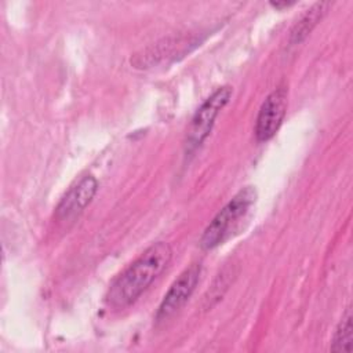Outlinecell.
Returning a JSON list of instances; mask_svg holds the SVG:
<instances>
[{"mask_svg":"<svg viewBox=\"0 0 353 353\" xmlns=\"http://www.w3.org/2000/svg\"><path fill=\"white\" fill-rule=\"evenodd\" d=\"M98 189V182L92 175L83 176L76 185H73L66 194L61 199L55 214L58 221L72 222L74 221L84 208L91 203Z\"/></svg>","mask_w":353,"mask_h":353,"instance_id":"6","label":"cell"},{"mask_svg":"<svg viewBox=\"0 0 353 353\" xmlns=\"http://www.w3.org/2000/svg\"><path fill=\"white\" fill-rule=\"evenodd\" d=\"M200 263H193L179 274V277L172 283V285L164 295L156 313V321H164L170 319L183 306V303L194 291L200 279Z\"/></svg>","mask_w":353,"mask_h":353,"instance_id":"5","label":"cell"},{"mask_svg":"<svg viewBox=\"0 0 353 353\" xmlns=\"http://www.w3.org/2000/svg\"><path fill=\"white\" fill-rule=\"evenodd\" d=\"M230 276H232V272L223 270V272L215 279L214 284H212L211 288L208 290V294L204 296V301L207 302V305H205L207 309L211 307L215 302H218V301L222 298V295H221V292H219V287H221V290L225 292V291L228 290V285L230 284Z\"/></svg>","mask_w":353,"mask_h":353,"instance_id":"10","label":"cell"},{"mask_svg":"<svg viewBox=\"0 0 353 353\" xmlns=\"http://www.w3.org/2000/svg\"><path fill=\"white\" fill-rule=\"evenodd\" d=\"M172 258L168 243L157 241L148 247L117 279L112 283L106 302L123 309L135 302L141 294L165 270Z\"/></svg>","mask_w":353,"mask_h":353,"instance_id":"1","label":"cell"},{"mask_svg":"<svg viewBox=\"0 0 353 353\" xmlns=\"http://www.w3.org/2000/svg\"><path fill=\"white\" fill-rule=\"evenodd\" d=\"M353 316L350 306L345 310L339 324L335 328L332 341H331V350L332 352H346L350 353L353 350Z\"/></svg>","mask_w":353,"mask_h":353,"instance_id":"9","label":"cell"},{"mask_svg":"<svg viewBox=\"0 0 353 353\" xmlns=\"http://www.w3.org/2000/svg\"><path fill=\"white\" fill-rule=\"evenodd\" d=\"M328 7H330L328 1H320V3H314L309 10H306L291 28L290 39H288L290 44L294 46L303 41L307 37V34L313 30V28L325 15V12L328 11Z\"/></svg>","mask_w":353,"mask_h":353,"instance_id":"8","label":"cell"},{"mask_svg":"<svg viewBox=\"0 0 353 353\" xmlns=\"http://www.w3.org/2000/svg\"><path fill=\"white\" fill-rule=\"evenodd\" d=\"M256 190L252 186H245L239 190L232 200L214 216V219L204 229L200 245L203 250H211L219 245L229 234L232 226L241 218L247 210L255 203Z\"/></svg>","mask_w":353,"mask_h":353,"instance_id":"2","label":"cell"},{"mask_svg":"<svg viewBox=\"0 0 353 353\" xmlns=\"http://www.w3.org/2000/svg\"><path fill=\"white\" fill-rule=\"evenodd\" d=\"M188 41H183L182 39L176 37H168L157 41L156 44H152L142 50L141 52H137L131 58V65L138 69H146L152 68L163 61H165L168 57H174L175 52L178 54V50L182 48Z\"/></svg>","mask_w":353,"mask_h":353,"instance_id":"7","label":"cell"},{"mask_svg":"<svg viewBox=\"0 0 353 353\" xmlns=\"http://www.w3.org/2000/svg\"><path fill=\"white\" fill-rule=\"evenodd\" d=\"M287 112V87L274 88L262 102L256 123L255 137L259 142L269 141L280 128Z\"/></svg>","mask_w":353,"mask_h":353,"instance_id":"4","label":"cell"},{"mask_svg":"<svg viewBox=\"0 0 353 353\" xmlns=\"http://www.w3.org/2000/svg\"><path fill=\"white\" fill-rule=\"evenodd\" d=\"M232 87L223 85L215 90L196 110L186 134V152L196 150L210 135L216 116L229 102Z\"/></svg>","mask_w":353,"mask_h":353,"instance_id":"3","label":"cell"}]
</instances>
